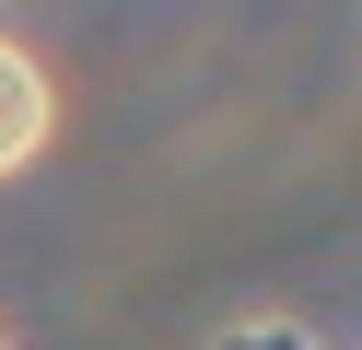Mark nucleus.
<instances>
[{
  "instance_id": "nucleus-1",
  "label": "nucleus",
  "mask_w": 362,
  "mask_h": 350,
  "mask_svg": "<svg viewBox=\"0 0 362 350\" xmlns=\"http://www.w3.org/2000/svg\"><path fill=\"white\" fill-rule=\"evenodd\" d=\"M47 129H59V93H47V70H35L24 47L0 35V175H24V163L47 152Z\"/></svg>"
},
{
  "instance_id": "nucleus-2",
  "label": "nucleus",
  "mask_w": 362,
  "mask_h": 350,
  "mask_svg": "<svg viewBox=\"0 0 362 350\" xmlns=\"http://www.w3.org/2000/svg\"><path fill=\"white\" fill-rule=\"evenodd\" d=\"M0 350H12V339H0Z\"/></svg>"
}]
</instances>
